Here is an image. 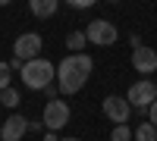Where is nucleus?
Listing matches in <instances>:
<instances>
[{"mask_svg":"<svg viewBox=\"0 0 157 141\" xmlns=\"http://www.w3.org/2000/svg\"><path fill=\"white\" fill-rule=\"evenodd\" d=\"M91 69H94V63H91L88 54H69L57 66V88H60V94H66V97L69 94H78L82 85L88 82Z\"/></svg>","mask_w":157,"mask_h":141,"instance_id":"1","label":"nucleus"},{"mask_svg":"<svg viewBox=\"0 0 157 141\" xmlns=\"http://www.w3.org/2000/svg\"><path fill=\"white\" fill-rule=\"evenodd\" d=\"M54 79H57V66L50 60H29L22 66V82L32 88V91H44L47 85H54Z\"/></svg>","mask_w":157,"mask_h":141,"instance_id":"2","label":"nucleus"},{"mask_svg":"<svg viewBox=\"0 0 157 141\" xmlns=\"http://www.w3.org/2000/svg\"><path fill=\"white\" fill-rule=\"evenodd\" d=\"M126 100L132 104V110H138V113H148V107L157 100V82L141 79V82H135V85H129V94H126Z\"/></svg>","mask_w":157,"mask_h":141,"instance_id":"3","label":"nucleus"},{"mask_svg":"<svg viewBox=\"0 0 157 141\" xmlns=\"http://www.w3.org/2000/svg\"><path fill=\"white\" fill-rule=\"evenodd\" d=\"M41 47H44L41 35H35V32H22L16 41H13V57L22 60V63H29V60H38V57H41Z\"/></svg>","mask_w":157,"mask_h":141,"instance_id":"4","label":"nucleus"},{"mask_svg":"<svg viewBox=\"0 0 157 141\" xmlns=\"http://www.w3.org/2000/svg\"><path fill=\"white\" fill-rule=\"evenodd\" d=\"M69 104L63 97H57V100H47V107H44V116H41V122H44V129L47 132H60L63 125L69 122Z\"/></svg>","mask_w":157,"mask_h":141,"instance_id":"5","label":"nucleus"},{"mask_svg":"<svg viewBox=\"0 0 157 141\" xmlns=\"http://www.w3.org/2000/svg\"><path fill=\"white\" fill-rule=\"evenodd\" d=\"M101 110H104V116H107L110 122H116V125H126V122H129V116H132V104H129L126 97H116V94L104 97Z\"/></svg>","mask_w":157,"mask_h":141,"instance_id":"6","label":"nucleus"},{"mask_svg":"<svg viewBox=\"0 0 157 141\" xmlns=\"http://www.w3.org/2000/svg\"><path fill=\"white\" fill-rule=\"evenodd\" d=\"M85 35H88L91 44H98V47H110V44L116 41V25L107 22V19H94V22H88Z\"/></svg>","mask_w":157,"mask_h":141,"instance_id":"7","label":"nucleus"},{"mask_svg":"<svg viewBox=\"0 0 157 141\" xmlns=\"http://www.w3.org/2000/svg\"><path fill=\"white\" fill-rule=\"evenodd\" d=\"M25 132H29V119L19 116V113H13V116L3 122V129H0V138L3 141H22Z\"/></svg>","mask_w":157,"mask_h":141,"instance_id":"8","label":"nucleus"},{"mask_svg":"<svg viewBox=\"0 0 157 141\" xmlns=\"http://www.w3.org/2000/svg\"><path fill=\"white\" fill-rule=\"evenodd\" d=\"M132 66H135V72H141V75H151V72L157 69V50H151V47L141 44L138 50H132Z\"/></svg>","mask_w":157,"mask_h":141,"instance_id":"9","label":"nucleus"},{"mask_svg":"<svg viewBox=\"0 0 157 141\" xmlns=\"http://www.w3.org/2000/svg\"><path fill=\"white\" fill-rule=\"evenodd\" d=\"M57 6H60V0H29V9L38 19H50L57 13Z\"/></svg>","mask_w":157,"mask_h":141,"instance_id":"10","label":"nucleus"},{"mask_svg":"<svg viewBox=\"0 0 157 141\" xmlns=\"http://www.w3.org/2000/svg\"><path fill=\"white\" fill-rule=\"evenodd\" d=\"M132 141H157V125L154 122H141L135 129V138Z\"/></svg>","mask_w":157,"mask_h":141,"instance_id":"11","label":"nucleus"},{"mask_svg":"<svg viewBox=\"0 0 157 141\" xmlns=\"http://www.w3.org/2000/svg\"><path fill=\"white\" fill-rule=\"evenodd\" d=\"M85 44H88V35H85V32H72V35L66 38V47L72 50V54H82Z\"/></svg>","mask_w":157,"mask_h":141,"instance_id":"12","label":"nucleus"},{"mask_svg":"<svg viewBox=\"0 0 157 141\" xmlns=\"http://www.w3.org/2000/svg\"><path fill=\"white\" fill-rule=\"evenodd\" d=\"M19 91H16V88H6V91H0V104H3V107H10V110H16L19 107Z\"/></svg>","mask_w":157,"mask_h":141,"instance_id":"13","label":"nucleus"},{"mask_svg":"<svg viewBox=\"0 0 157 141\" xmlns=\"http://www.w3.org/2000/svg\"><path fill=\"white\" fill-rule=\"evenodd\" d=\"M135 132L129 129V125H113V132H110V141H132Z\"/></svg>","mask_w":157,"mask_h":141,"instance_id":"14","label":"nucleus"},{"mask_svg":"<svg viewBox=\"0 0 157 141\" xmlns=\"http://www.w3.org/2000/svg\"><path fill=\"white\" fill-rule=\"evenodd\" d=\"M10 82H13V66L10 63H0V91H6Z\"/></svg>","mask_w":157,"mask_h":141,"instance_id":"15","label":"nucleus"},{"mask_svg":"<svg viewBox=\"0 0 157 141\" xmlns=\"http://www.w3.org/2000/svg\"><path fill=\"white\" fill-rule=\"evenodd\" d=\"M66 3H69L72 9H88V6H94L98 0H66Z\"/></svg>","mask_w":157,"mask_h":141,"instance_id":"16","label":"nucleus"},{"mask_svg":"<svg viewBox=\"0 0 157 141\" xmlns=\"http://www.w3.org/2000/svg\"><path fill=\"white\" fill-rule=\"evenodd\" d=\"M44 94H47V100H57V97H60V88H57V85H47Z\"/></svg>","mask_w":157,"mask_h":141,"instance_id":"17","label":"nucleus"},{"mask_svg":"<svg viewBox=\"0 0 157 141\" xmlns=\"http://www.w3.org/2000/svg\"><path fill=\"white\" fill-rule=\"evenodd\" d=\"M148 122H154V125H157V100L148 107Z\"/></svg>","mask_w":157,"mask_h":141,"instance_id":"18","label":"nucleus"},{"mask_svg":"<svg viewBox=\"0 0 157 141\" xmlns=\"http://www.w3.org/2000/svg\"><path fill=\"white\" fill-rule=\"evenodd\" d=\"M41 129H44V122H38V119L29 122V132H41Z\"/></svg>","mask_w":157,"mask_h":141,"instance_id":"19","label":"nucleus"},{"mask_svg":"<svg viewBox=\"0 0 157 141\" xmlns=\"http://www.w3.org/2000/svg\"><path fill=\"white\" fill-rule=\"evenodd\" d=\"M129 44H132V50H138V47H141V35H132V38H129Z\"/></svg>","mask_w":157,"mask_h":141,"instance_id":"20","label":"nucleus"},{"mask_svg":"<svg viewBox=\"0 0 157 141\" xmlns=\"http://www.w3.org/2000/svg\"><path fill=\"white\" fill-rule=\"evenodd\" d=\"M44 141H60V135H54V132H47V135H44Z\"/></svg>","mask_w":157,"mask_h":141,"instance_id":"21","label":"nucleus"},{"mask_svg":"<svg viewBox=\"0 0 157 141\" xmlns=\"http://www.w3.org/2000/svg\"><path fill=\"white\" fill-rule=\"evenodd\" d=\"M60 141H78V138H60Z\"/></svg>","mask_w":157,"mask_h":141,"instance_id":"22","label":"nucleus"},{"mask_svg":"<svg viewBox=\"0 0 157 141\" xmlns=\"http://www.w3.org/2000/svg\"><path fill=\"white\" fill-rule=\"evenodd\" d=\"M6 3H10V0H0V6H6Z\"/></svg>","mask_w":157,"mask_h":141,"instance_id":"23","label":"nucleus"}]
</instances>
